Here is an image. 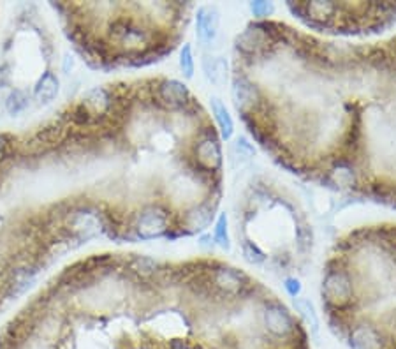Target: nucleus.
I'll return each instance as SVG.
<instances>
[{"label":"nucleus","instance_id":"f257e3e1","mask_svg":"<svg viewBox=\"0 0 396 349\" xmlns=\"http://www.w3.org/2000/svg\"><path fill=\"white\" fill-rule=\"evenodd\" d=\"M338 265L353 279L348 306L326 310L329 328L351 349H396V224L354 231Z\"/></svg>","mask_w":396,"mask_h":349},{"label":"nucleus","instance_id":"f03ea898","mask_svg":"<svg viewBox=\"0 0 396 349\" xmlns=\"http://www.w3.org/2000/svg\"><path fill=\"white\" fill-rule=\"evenodd\" d=\"M354 297V284L348 274L335 261L328 263L326 275L322 277L321 298L324 310H338L348 306Z\"/></svg>","mask_w":396,"mask_h":349},{"label":"nucleus","instance_id":"7ed1b4c3","mask_svg":"<svg viewBox=\"0 0 396 349\" xmlns=\"http://www.w3.org/2000/svg\"><path fill=\"white\" fill-rule=\"evenodd\" d=\"M231 97H233L234 108L242 117L249 115L250 111L258 108L259 101H261V92H259L258 85L250 81L247 76L240 74V72H233V79H231Z\"/></svg>","mask_w":396,"mask_h":349},{"label":"nucleus","instance_id":"20e7f679","mask_svg":"<svg viewBox=\"0 0 396 349\" xmlns=\"http://www.w3.org/2000/svg\"><path fill=\"white\" fill-rule=\"evenodd\" d=\"M196 163L206 171L220 173L222 171V147H220V134H210L201 138L194 147Z\"/></svg>","mask_w":396,"mask_h":349},{"label":"nucleus","instance_id":"39448f33","mask_svg":"<svg viewBox=\"0 0 396 349\" xmlns=\"http://www.w3.org/2000/svg\"><path fill=\"white\" fill-rule=\"evenodd\" d=\"M220 27V12L217 6H201L196 11V28L198 39L205 44L213 43Z\"/></svg>","mask_w":396,"mask_h":349},{"label":"nucleus","instance_id":"423d86ee","mask_svg":"<svg viewBox=\"0 0 396 349\" xmlns=\"http://www.w3.org/2000/svg\"><path fill=\"white\" fill-rule=\"evenodd\" d=\"M256 155V148L247 138L240 136L227 147V161L233 168H243Z\"/></svg>","mask_w":396,"mask_h":349},{"label":"nucleus","instance_id":"0eeeda50","mask_svg":"<svg viewBox=\"0 0 396 349\" xmlns=\"http://www.w3.org/2000/svg\"><path fill=\"white\" fill-rule=\"evenodd\" d=\"M211 113H213V119L218 126V131H220V139H226L229 141L234 134V122L231 119L229 111H227L226 104L222 103L218 97H211Z\"/></svg>","mask_w":396,"mask_h":349},{"label":"nucleus","instance_id":"6e6552de","mask_svg":"<svg viewBox=\"0 0 396 349\" xmlns=\"http://www.w3.org/2000/svg\"><path fill=\"white\" fill-rule=\"evenodd\" d=\"M202 71H205L208 81L218 87L227 79V62L213 55H205L202 57Z\"/></svg>","mask_w":396,"mask_h":349},{"label":"nucleus","instance_id":"1a4fd4ad","mask_svg":"<svg viewBox=\"0 0 396 349\" xmlns=\"http://www.w3.org/2000/svg\"><path fill=\"white\" fill-rule=\"evenodd\" d=\"M293 303H294V309H296L298 316L303 319V321L306 323V326L310 328V332L312 333H317L319 332V326H321V321H319V316H317L315 312V307H313L312 301L309 300L306 297H296L293 298Z\"/></svg>","mask_w":396,"mask_h":349},{"label":"nucleus","instance_id":"9d476101","mask_svg":"<svg viewBox=\"0 0 396 349\" xmlns=\"http://www.w3.org/2000/svg\"><path fill=\"white\" fill-rule=\"evenodd\" d=\"M59 78H56L53 72H44L41 76L39 83H37L36 90H34V97H36L39 103H50L59 94Z\"/></svg>","mask_w":396,"mask_h":349},{"label":"nucleus","instance_id":"9b49d317","mask_svg":"<svg viewBox=\"0 0 396 349\" xmlns=\"http://www.w3.org/2000/svg\"><path fill=\"white\" fill-rule=\"evenodd\" d=\"M240 247H242L243 258H245L250 265H262V263L268 259L264 250L259 247L258 242H253L252 238H243L242 242H240Z\"/></svg>","mask_w":396,"mask_h":349},{"label":"nucleus","instance_id":"f8f14e48","mask_svg":"<svg viewBox=\"0 0 396 349\" xmlns=\"http://www.w3.org/2000/svg\"><path fill=\"white\" fill-rule=\"evenodd\" d=\"M213 242L224 250L231 249V240H229V219L227 214H218L215 219V230H213Z\"/></svg>","mask_w":396,"mask_h":349},{"label":"nucleus","instance_id":"ddd939ff","mask_svg":"<svg viewBox=\"0 0 396 349\" xmlns=\"http://www.w3.org/2000/svg\"><path fill=\"white\" fill-rule=\"evenodd\" d=\"M180 69H182L183 76L187 79L194 76V55H192V46L190 44H183L182 53H180Z\"/></svg>","mask_w":396,"mask_h":349},{"label":"nucleus","instance_id":"4468645a","mask_svg":"<svg viewBox=\"0 0 396 349\" xmlns=\"http://www.w3.org/2000/svg\"><path fill=\"white\" fill-rule=\"evenodd\" d=\"M250 12H252L253 18L258 20H268L269 16L275 12V6L271 2H250L249 4Z\"/></svg>","mask_w":396,"mask_h":349},{"label":"nucleus","instance_id":"2eb2a0df","mask_svg":"<svg viewBox=\"0 0 396 349\" xmlns=\"http://www.w3.org/2000/svg\"><path fill=\"white\" fill-rule=\"evenodd\" d=\"M284 288H285V291L289 293L291 298L300 297L301 291H303V286H301L300 279H296V277H285L284 279Z\"/></svg>","mask_w":396,"mask_h":349}]
</instances>
